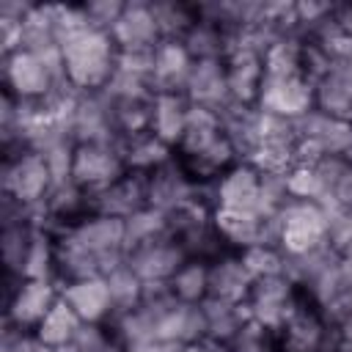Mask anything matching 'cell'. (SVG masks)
<instances>
[{
    "label": "cell",
    "instance_id": "24",
    "mask_svg": "<svg viewBox=\"0 0 352 352\" xmlns=\"http://www.w3.org/2000/svg\"><path fill=\"white\" fill-rule=\"evenodd\" d=\"M220 138H223L220 113H217V110H209V107L192 104V107H190L187 126H184V135H182V140H179V146H176V154H179V157L198 154V151L214 146Z\"/></svg>",
    "mask_w": 352,
    "mask_h": 352
},
{
    "label": "cell",
    "instance_id": "30",
    "mask_svg": "<svg viewBox=\"0 0 352 352\" xmlns=\"http://www.w3.org/2000/svg\"><path fill=\"white\" fill-rule=\"evenodd\" d=\"M154 8V19L160 25V33H162V41L170 38V41H182L190 28L198 22V6L195 3H151Z\"/></svg>",
    "mask_w": 352,
    "mask_h": 352
},
{
    "label": "cell",
    "instance_id": "35",
    "mask_svg": "<svg viewBox=\"0 0 352 352\" xmlns=\"http://www.w3.org/2000/svg\"><path fill=\"white\" fill-rule=\"evenodd\" d=\"M80 6H82V14H85V19L94 30L110 33L113 25L118 22V16L124 14L126 3H121V0H88V3H80Z\"/></svg>",
    "mask_w": 352,
    "mask_h": 352
},
{
    "label": "cell",
    "instance_id": "31",
    "mask_svg": "<svg viewBox=\"0 0 352 352\" xmlns=\"http://www.w3.org/2000/svg\"><path fill=\"white\" fill-rule=\"evenodd\" d=\"M104 280H107V286H110V297H113L116 314H124V311H129V308H135V305L143 302L146 283L140 280V275H138L126 261L118 264L113 272H107Z\"/></svg>",
    "mask_w": 352,
    "mask_h": 352
},
{
    "label": "cell",
    "instance_id": "7",
    "mask_svg": "<svg viewBox=\"0 0 352 352\" xmlns=\"http://www.w3.org/2000/svg\"><path fill=\"white\" fill-rule=\"evenodd\" d=\"M187 258L190 256L182 248V242L170 231H165L160 236H151V239L129 248L124 261L140 275V280L146 286H162L182 270V264Z\"/></svg>",
    "mask_w": 352,
    "mask_h": 352
},
{
    "label": "cell",
    "instance_id": "16",
    "mask_svg": "<svg viewBox=\"0 0 352 352\" xmlns=\"http://www.w3.org/2000/svg\"><path fill=\"white\" fill-rule=\"evenodd\" d=\"M250 289H253V278L239 253L223 250L214 258H209V300L245 305Z\"/></svg>",
    "mask_w": 352,
    "mask_h": 352
},
{
    "label": "cell",
    "instance_id": "29",
    "mask_svg": "<svg viewBox=\"0 0 352 352\" xmlns=\"http://www.w3.org/2000/svg\"><path fill=\"white\" fill-rule=\"evenodd\" d=\"M168 289L179 302L201 305L209 297V261L187 258L182 270L168 280Z\"/></svg>",
    "mask_w": 352,
    "mask_h": 352
},
{
    "label": "cell",
    "instance_id": "38",
    "mask_svg": "<svg viewBox=\"0 0 352 352\" xmlns=\"http://www.w3.org/2000/svg\"><path fill=\"white\" fill-rule=\"evenodd\" d=\"M179 352H231V349H228V344H220L212 338H198L192 344H184Z\"/></svg>",
    "mask_w": 352,
    "mask_h": 352
},
{
    "label": "cell",
    "instance_id": "25",
    "mask_svg": "<svg viewBox=\"0 0 352 352\" xmlns=\"http://www.w3.org/2000/svg\"><path fill=\"white\" fill-rule=\"evenodd\" d=\"M314 107L352 124V74H324L314 82Z\"/></svg>",
    "mask_w": 352,
    "mask_h": 352
},
{
    "label": "cell",
    "instance_id": "18",
    "mask_svg": "<svg viewBox=\"0 0 352 352\" xmlns=\"http://www.w3.org/2000/svg\"><path fill=\"white\" fill-rule=\"evenodd\" d=\"M319 182V198L327 212L344 214L352 212V162L344 154H327L319 165H314Z\"/></svg>",
    "mask_w": 352,
    "mask_h": 352
},
{
    "label": "cell",
    "instance_id": "33",
    "mask_svg": "<svg viewBox=\"0 0 352 352\" xmlns=\"http://www.w3.org/2000/svg\"><path fill=\"white\" fill-rule=\"evenodd\" d=\"M250 278L258 280V278H272V275H283L286 272V256L278 245L272 242H261V245H253L248 250L239 253Z\"/></svg>",
    "mask_w": 352,
    "mask_h": 352
},
{
    "label": "cell",
    "instance_id": "2",
    "mask_svg": "<svg viewBox=\"0 0 352 352\" xmlns=\"http://www.w3.org/2000/svg\"><path fill=\"white\" fill-rule=\"evenodd\" d=\"M3 198L22 206L30 220L38 226V212L55 187V176L44 160L41 151L36 148H8L3 151Z\"/></svg>",
    "mask_w": 352,
    "mask_h": 352
},
{
    "label": "cell",
    "instance_id": "4",
    "mask_svg": "<svg viewBox=\"0 0 352 352\" xmlns=\"http://www.w3.org/2000/svg\"><path fill=\"white\" fill-rule=\"evenodd\" d=\"M63 82L60 52H30L19 47L3 55V91L19 102H44Z\"/></svg>",
    "mask_w": 352,
    "mask_h": 352
},
{
    "label": "cell",
    "instance_id": "27",
    "mask_svg": "<svg viewBox=\"0 0 352 352\" xmlns=\"http://www.w3.org/2000/svg\"><path fill=\"white\" fill-rule=\"evenodd\" d=\"M80 327H82V319L72 311V305L63 300V297H58V302L50 308V314L41 319V324L33 330L50 349H55V352H66V346L74 341V336L80 333Z\"/></svg>",
    "mask_w": 352,
    "mask_h": 352
},
{
    "label": "cell",
    "instance_id": "3",
    "mask_svg": "<svg viewBox=\"0 0 352 352\" xmlns=\"http://www.w3.org/2000/svg\"><path fill=\"white\" fill-rule=\"evenodd\" d=\"M275 242L286 258H300L330 245V212L316 201L292 198L275 214Z\"/></svg>",
    "mask_w": 352,
    "mask_h": 352
},
{
    "label": "cell",
    "instance_id": "34",
    "mask_svg": "<svg viewBox=\"0 0 352 352\" xmlns=\"http://www.w3.org/2000/svg\"><path fill=\"white\" fill-rule=\"evenodd\" d=\"M231 352H280V344H278V333L256 324L253 319L242 327V333L228 344Z\"/></svg>",
    "mask_w": 352,
    "mask_h": 352
},
{
    "label": "cell",
    "instance_id": "14",
    "mask_svg": "<svg viewBox=\"0 0 352 352\" xmlns=\"http://www.w3.org/2000/svg\"><path fill=\"white\" fill-rule=\"evenodd\" d=\"M91 204H94V212H99V214L129 220L132 214H138L140 209L148 206V179H146V173L126 170L118 182H113L102 192L91 195Z\"/></svg>",
    "mask_w": 352,
    "mask_h": 352
},
{
    "label": "cell",
    "instance_id": "40",
    "mask_svg": "<svg viewBox=\"0 0 352 352\" xmlns=\"http://www.w3.org/2000/svg\"><path fill=\"white\" fill-rule=\"evenodd\" d=\"M344 157H346V160L352 162V143H349V148H346V154H344Z\"/></svg>",
    "mask_w": 352,
    "mask_h": 352
},
{
    "label": "cell",
    "instance_id": "9",
    "mask_svg": "<svg viewBox=\"0 0 352 352\" xmlns=\"http://www.w3.org/2000/svg\"><path fill=\"white\" fill-rule=\"evenodd\" d=\"M294 151H297V124L261 110V138L248 162L261 173L286 176L294 168Z\"/></svg>",
    "mask_w": 352,
    "mask_h": 352
},
{
    "label": "cell",
    "instance_id": "39",
    "mask_svg": "<svg viewBox=\"0 0 352 352\" xmlns=\"http://www.w3.org/2000/svg\"><path fill=\"white\" fill-rule=\"evenodd\" d=\"M333 330H336V338H338V344H346V346H352V311L341 319V322H336L333 324Z\"/></svg>",
    "mask_w": 352,
    "mask_h": 352
},
{
    "label": "cell",
    "instance_id": "10",
    "mask_svg": "<svg viewBox=\"0 0 352 352\" xmlns=\"http://www.w3.org/2000/svg\"><path fill=\"white\" fill-rule=\"evenodd\" d=\"M209 201L214 209L261 212V170L250 162L231 165L214 184H209Z\"/></svg>",
    "mask_w": 352,
    "mask_h": 352
},
{
    "label": "cell",
    "instance_id": "11",
    "mask_svg": "<svg viewBox=\"0 0 352 352\" xmlns=\"http://www.w3.org/2000/svg\"><path fill=\"white\" fill-rule=\"evenodd\" d=\"M258 110H264L270 116H278V118L300 121L302 116H308L314 110V82L305 74L280 77V80L264 77L261 96H258Z\"/></svg>",
    "mask_w": 352,
    "mask_h": 352
},
{
    "label": "cell",
    "instance_id": "12",
    "mask_svg": "<svg viewBox=\"0 0 352 352\" xmlns=\"http://www.w3.org/2000/svg\"><path fill=\"white\" fill-rule=\"evenodd\" d=\"M118 52H154L162 41L151 3H126L124 14L110 30Z\"/></svg>",
    "mask_w": 352,
    "mask_h": 352
},
{
    "label": "cell",
    "instance_id": "17",
    "mask_svg": "<svg viewBox=\"0 0 352 352\" xmlns=\"http://www.w3.org/2000/svg\"><path fill=\"white\" fill-rule=\"evenodd\" d=\"M60 297L82 319V324H107L116 316L110 286L104 278H82L60 286Z\"/></svg>",
    "mask_w": 352,
    "mask_h": 352
},
{
    "label": "cell",
    "instance_id": "37",
    "mask_svg": "<svg viewBox=\"0 0 352 352\" xmlns=\"http://www.w3.org/2000/svg\"><path fill=\"white\" fill-rule=\"evenodd\" d=\"M333 19H336L338 30H341L344 36L352 38V3H336V14H333Z\"/></svg>",
    "mask_w": 352,
    "mask_h": 352
},
{
    "label": "cell",
    "instance_id": "26",
    "mask_svg": "<svg viewBox=\"0 0 352 352\" xmlns=\"http://www.w3.org/2000/svg\"><path fill=\"white\" fill-rule=\"evenodd\" d=\"M204 322H206V338L220 341V344H231L242 327L250 322L248 308L236 305V302H223V300H204Z\"/></svg>",
    "mask_w": 352,
    "mask_h": 352
},
{
    "label": "cell",
    "instance_id": "13",
    "mask_svg": "<svg viewBox=\"0 0 352 352\" xmlns=\"http://www.w3.org/2000/svg\"><path fill=\"white\" fill-rule=\"evenodd\" d=\"M223 60H226V80H228L231 102L258 107V96L264 85V55L248 47H236Z\"/></svg>",
    "mask_w": 352,
    "mask_h": 352
},
{
    "label": "cell",
    "instance_id": "1",
    "mask_svg": "<svg viewBox=\"0 0 352 352\" xmlns=\"http://www.w3.org/2000/svg\"><path fill=\"white\" fill-rule=\"evenodd\" d=\"M63 80L77 94H102L118 69V47L104 30L85 28L60 44Z\"/></svg>",
    "mask_w": 352,
    "mask_h": 352
},
{
    "label": "cell",
    "instance_id": "8",
    "mask_svg": "<svg viewBox=\"0 0 352 352\" xmlns=\"http://www.w3.org/2000/svg\"><path fill=\"white\" fill-rule=\"evenodd\" d=\"M300 294H302L300 286L286 272L272 275V278H258V280H253V289L245 300V308L256 324L278 333L283 327L286 316L294 311Z\"/></svg>",
    "mask_w": 352,
    "mask_h": 352
},
{
    "label": "cell",
    "instance_id": "19",
    "mask_svg": "<svg viewBox=\"0 0 352 352\" xmlns=\"http://www.w3.org/2000/svg\"><path fill=\"white\" fill-rule=\"evenodd\" d=\"M184 96L190 104L209 107V110H223L231 104L228 96V80H226V60L223 58H209V60H195L192 72L184 85Z\"/></svg>",
    "mask_w": 352,
    "mask_h": 352
},
{
    "label": "cell",
    "instance_id": "32",
    "mask_svg": "<svg viewBox=\"0 0 352 352\" xmlns=\"http://www.w3.org/2000/svg\"><path fill=\"white\" fill-rule=\"evenodd\" d=\"M182 44L190 50V55L195 60H209V58H226V50H228V38H226V30L212 25V22H204L198 16V22L190 28V33L182 38Z\"/></svg>",
    "mask_w": 352,
    "mask_h": 352
},
{
    "label": "cell",
    "instance_id": "20",
    "mask_svg": "<svg viewBox=\"0 0 352 352\" xmlns=\"http://www.w3.org/2000/svg\"><path fill=\"white\" fill-rule=\"evenodd\" d=\"M190 107L192 104L182 91H157L154 102H151L148 132L176 151V146H179V140L184 135L187 118H190Z\"/></svg>",
    "mask_w": 352,
    "mask_h": 352
},
{
    "label": "cell",
    "instance_id": "23",
    "mask_svg": "<svg viewBox=\"0 0 352 352\" xmlns=\"http://www.w3.org/2000/svg\"><path fill=\"white\" fill-rule=\"evenodd\" d=\"M294 124H297V135L305 140H314L324 154H346L352 143V124L338 121L316 107Z\"/></svg>",
    "mask_w": 352,
    "mask_h": 352
},
{
    "label": "cell",
    "instance_id": "5",
    "mask_svg": "<svg viewBox=\"0 0 352 352\" xmlns=\"http://www.w3.org/2000/svg\"><path fill=\"white\" fill-rule=\"evenodd\" d=\"M126 160L121 151V140L107 138V140H82L74 143V157H72V182L80 184L88 195L102 192L113 182H118L126 173Z\"/></svg>",
    "mask_w": 352,
    "mask_h": 352
},
{
    "label": "cell",
    "instance_id": "36",
    "mask_svg": "<svg viewBox=\"0 0 352 352\" xmlns=\"http://www.w3.org/2000/svg\"><path fill=\"white\" fill-rule=\"evenodd\" d=\"M0 352H55V349H50L36 333L19 330V327L3 322V344H0Z\"/></svg>",
    "mask_w": 352,
    "mask_h": 352
},
{
    "label": "cell",
    "instance_id": "21",
    "mask_svg": "<svg viewBox=\"0 0 352 352\" xmlns=\"http://www.w3.org/2000/svg\"><path fill=\"white\" fill-rule=\"evenodd\" d=\"M195 58L190 55V50L182 41H160V47L154 50V63H151V88L157 91H182L187 85V77L192 72Z\"/></svg>",
    "mask_w": 352,
    "mask_h": 352
},
{
    "label": "cell",
    "instance_id": "15",
    "mask_svg": "<svg viewBox=\"0 0 352 352\" xmlns=\"http://www.w3.org/2000/svg\"><path fill=\"white\" fill-rule=\"evenodd\" d=\"M146 179H148V206H154L165 214L179 209L182 204H187L190 198H195L201 192V187L187 176V170L176 160V154L157 170L146 173Z\"/></svg>",
    "mask_w": 352,
    "mask_h": 352
},
{
    "label": "cell",
    "instance_id": "6",
    "mask_svg": "<svg viewBox=\"0 0 352 352\" xmlns=\"http://www.w3.org/2000/svg\"><path fill=\"white\" fill-rule=\"evenodd\" d=\"M60 297V283L52 278H8L6 324L36 330Z\"/></svg>",
    "mask_w": 352,
    "mask_h": 352
},
{
    "label": "cell",
    "instance_id": "22",
    "mask_svg": "<svg viewBox=\"0 0 352 352\" xmlns=\"http://www.w3.org/2000/svg\"><path fill=\"white\" fill-rule=\"evenodd\" d=\"M220 121H223V135L236 151L239 162H248L261 138V110L253 104L231 102L220 110Z\"/></svg>",
    "mask_w": 352,
    "mask_h": 352
},
{
    "label": "cell",
    "instance_id": "28",
    "mask_svg": "<svg viewBox=\"0 0 352 352\" xmlns=\"http://www.w3.org/2000/svg\"><path fill=\"white\" fill-rule=\"evenodd\" d=\"M121 151H124L126 168L135 170V173H151L160 165H165L168 160H173V154H176L170 146H165L151 132L129 138V140H121Z\"/></svg>",
    "mask_w": 352,
    "mask_h": 352
}]
</instances>
